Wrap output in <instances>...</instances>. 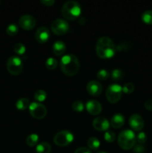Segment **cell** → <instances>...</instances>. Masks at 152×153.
<instances>
[{
	"label": "cell",
	"instance_id": "1",
	"mask_svg": "<svg viewBox=\"0 0 152 153\" xmlns=\"http://www.w3.org/2000/svg\"><path fill=\"white\" fill-rule=\"evenodd\" d=\"M95 50L99 58L108 59L115 55L116 48L111 39L107 37H101L97 41Z\"/></svg>",
	"mask_w": 152,
	"mask_h": 153
},
{
	"label": "cell",
	"instance_id": "2",
	"mask_svg": "<svg viewBox=\"0 0 152 153\" xmlns=\"http://www.w3.org/2000/svg\"><path fill=\"white\" fill-rule=\"evenodd\" d=\"M61 70L68 76L76 75L80 68V63L78 58L72 54H69L62 57L60 62Z\"/></svg>",
	"mask_w": 152,
	"mask_h": 153
},
{
	"label": "cell",
	"instance_id": "3",
	"mask_svg": "<svg viewBox=\"0 0 152 153\" xmlns=\"http://www.w3.org/2000/svg\"><path fill=\"white\" fill-rule=\"evenodd\" d=\"M63 16L68 20H75L81 13V7L76 1H68L63 5L61 9Z\"/></svg>",
	"mask_w": 152,
	"mask_h": 153
},
{
	"label": "cell",
	"instance_id": "4",
	"mask_svg": "<svg viewBox=\"0 0 152 153\" xmlns=\"http://www.w3.org/2000/svg\"><path fill=\"white\" fill-rule=\"evenodd\" d=\"M118 143L122 149L129 150L132 149L136 143L135 133L132 130L129 129L121 131L118 137Z\"/></svg>",
	"mask_w": 152,
	"mask_h": 153
},
{
	"label": "cell",
	"instance_id": "5",
	"mask_svg": "<svg viewBox=\"0 0 152 153\" xmlns=\"http://www.w3.org/2000/svg\"><path fill=\"white\" fill-rule=\"evenodd\" d=\"M122 88L118 84H113L107 88L106 91V98L110 103H116L122 97Z\"/></svg>",
	"mask_w": 152,
	"mask_h": 153
},
{
	"label": "cell",
	"instance_id": "6",
	"mask_svg": "<svg viewBox=\"0 0 152 153\" xmlns=\"http://www.w3.org/2000/svg\"><path fill=\"white\" fill-rule=\"evenodd\" d=\"M74 140V135L68 130H63L55 134L54 143L59 146H66L69 145Z\"/></svg>",
	"mask_w": 152,
	"mask_h": 153
},
{
	"label": "cell",
	"instance_id": "7",
	"mask_svg": "<svg viewBox=\"0 0 152 153\" xmlns=\"http://www.w3.org/2000/svg\"><path fill=\"white\" fill-rule=\"evenodd\" d=\"M7 71L13 76L19 75L23 69L22 60L17 56L10 57L7 61Z\"/></svg>",
	"mask_w": 152,
	"mask_h": 153
},
{
	"label": "cell",
	"instance_id": "8",
	"mask_svg": "<svg viewBox=\"0 0 152 153\" xmlns=\"http://www.w3.org/2000/svg\"><path fill=\"white\" fill-rule=\"evenodd\" d=\"M28 109H29L30 114L37 120L43 119L47 114V109L46 106L37 102L31 103Z\"/></svg>",
	"mask_w": 152,
	"mask_h": 153
},
{
	"label": "cell",
	"instance_id": "9",
	"mask_svg": "<svg viewBox=\"0 0 152 153\" xmlns=\"http://www.w3.org/2000/svg\"><path fill=\"white\" fill-rule=\"evenodd\" d=\"M51 29L52 32L56 35H63L69 31V25L65 19H57L52 22Z\"/></svg>",
	"mask_w": 152,
	"mask_h": 153
},
{
	"label": "cell",
	"instance_id": "10",
	"mask_svg": "<svg viewBox=\"0 0 152 153\" xmlns=\"http://www.w3.org/2000/svg\"><path fill=\"white\" fill-rule=\"evenodd\" d=\"M19 24L21 28L28 31V30L33 29L35 27L36 19L34 16L31 15H23L19 18Z\"/></svg>",
	"mask_w": 152,
	"mask_h": 153
},
{
	"label": "cell",
	"instance_id": "11",
	"mask_svg": "<svg viewBox=\"0 0 152 153\" xmlns=\"http://www.w3.org/2000/svg\"><path fill=\"white\" fill-rule=\"evenodd\" d=\"M129 124L133 130L136 131H139L144 127V120L140 115L134 114L130 117Z\"/></svg>",
	"mask_w": 152,
	"mask_h": 153
},
{
	"label": "cell",
	"instance_id": "12",
	"mask_svg": "<svg viewBox=\"0 0 152 153\" xmlns=\"http://www.w3.org/2000/svg\"><path fill=\"white\" fill-rule=\"evenodd\" d=\"M92 126L97 131H104L108 129L110 127V123L106 118L103 117H98L93 120Z\"/></svg>",
	"mask_w": 152,
	"mask_h": 153
},
{
	"label": "cell",
	"instance_id": "13",
	"mask_svg": "<svg viewBox=\"0 0 152 153\" xmlns=\"http://www.w3.org/2000/svg\"><path fill=\"white\" fill-rule=\"evenodd\" d=\"M88 94L93 97H98L102 92V85L97 81H90L86 85Z\"/></svg>",
	"mask_w": 152,
	"mask_h": 153
},
{
	"label": "cell",
	"instance_id": "14",
	"mask_svg": "<svg viewBox=\"0 0 152 153\" xmlns=\"http://www.w3.org/2000/svg\"><path fill=\"white\" fill-rule=\"evenodd\" d=\"M50 37V32L46 27H40L37 30L35 34V38L40 43H46Z\"/></svg>",
	"mask_w": 152,
	"mask_h": 153
},
{
	"label": "cell",
	"instance_id": "15",
	"mask_svg": "<svg viewBox=\"0 0 152 153\" xmlns=\"http://www.w3.org/2000/svg\"><path fill=\"white\" fill-rule=\"evenodd\" d=\"M86 108L91 115H98L102 111L101 103L96 100H89L86 104Z\"/></svg>",
	"mask_w": 152,
	"mask_h": 153
},
{
	"label": "cell",
	"instance_id": "16",
	"mask_svg": "<svg viewBox=\"0 0 152 153\" xmlns=\"http://www.w3.org/2000/svg\"><path fill=\"white\" fill-rule=\"evenodd\" d=\"M125 123V117L120 113L113 115L110 120V125L114 128H119L123 126Z\"/></svg>",
	"mask_w": 152,
	"mask_h": 153
},
{
	"label": "cell",
	"instance_id": "17",
	"mask_svg": "<svg viewBox=\"0 0 152 153\" xmlns=\"http://www.w3.org/2000/svg\"><path fill=\"white\" fill-rule=\"evenodd\" d=\"M52 50L54 54L57 56H61L63 55L66 51V44L61 40H58L55 42L52 46Z\"/></svg>",
	"mask_w": 152,
	"mask_h": 153
},
{
	"label": "cell",
	"instance_id": "18",
	"mask_svg": "<svg viewBox=\"0 0 152 153\" xmlns=\"http://www.w3.org/2000/svg\"><path fill=\"white\" fill-rule=\"evenodd\" d=\"M50 144L47 142H42L39 143L36 147V152L37 153H50L51 152Z\"/></svg>",
	"mask_w": 152,
	"mask_h": 153
},
{
	"label": "cell",
	"instance_id": "19",
	"mask_svg": "<svg viewBox=\"0 0 152 153\" xmlns=\"http://www.w3.org/2000/svg\"><path fill=\"white\" fill-rule=\"evenodd\" d=\"M30 101L27 98H21L18 100L16 102V108L19 110H25L26 108H29Z\"/></svg>",
	"mask_w": 152,
	"mask_h": 153
},
{
	"label": "cell",
	"instance_id": "20",
	"mask_svg": "<svg viewBox=\"0 0 152 153\" xmlns=\"http://www.w3.org/2000/svg\"><path fill=\"white\" fill-rule=\"evenodd\" d=\"M87 145L89 148L92 150H97L100 147V141L97 137H92L88 140Z\"/></svg>",
	"mask_w": 152,
	"mask_h": 153
},
{
	"label": "cell",
	"instance_id": "21",
	"mask_svg": "<svg viewBox=\"0 0 152 153\" xmlns=\"http://www.w3.org/2000/svg\"><path fill=\"white\" fill-rule=\"evenodd\" d=\"M142 20L148 25H152V10H148L142 14Z\"/></svg>",
	"mask_w": 152,
	"mask_h": 153
},
{
	"label": "cell",
	"instance_id": "22",
	"mask_svg": "<svg viewBox=\"0 0 152 153\" xmlns=\"http://www.w3.org/2000/svg\"><path fill=\"white\" fill-rule=\"evenodd\" d=\"M34 97L36 101L39 102L40 103L41 102H43L46 100V97H47V94L43 90H38V91L35 92Z\"/></svg>",
	"mask_w": 152,
	"mask_h": 153
},
{
	"label": "cell",
	"instance_id": "23",
	"mask_svg": "<svg viewBox=\"0 0 152 153\" xmlns=\"http://www.w3.org/2000/svg\"><path fill=\"white\" fill-rule=\"evenodd\" d=\"M39 140V137L36 134H31L28 135L26 138V143L29 146H34L37 144Z\"/></svg>",
	"mask_w": 152,
	"mask_h": 153
},
{
	"label": "cell",
	"instance_id": "24",
	"mask_svg": "<svg viewBox=\"0 0 152 153\" xmlns=\"http://www.w3.org/2000/svg\"><path fill=\"white\" fill-rule=\"evenodd\" d=\"M58 61L54 58H49L46 61L45 65L46 67L49 70H55L58 67Z\"/></svg>",
	"mask_w": 152,
	"mask_h": 153
},
{
	"label": "cell",
	"instance_id": "25",
	"mask_svg": "<svg viewBox=\"0 0 152 153\" xmlns=\"http://www.w3.org/2000/svg\"><path fill=\"white\" fill-rule=\"evenodd\" d=\"M6 32L9 36H15L18 33V26L15 23H11L6 28Z\"/></svg>",
	"mask_w": 152,
	"mask_h": 153
},
{
	"label": "cell",
	"instance_id": "26",
	"mask_svg": "<svg viewBox=\"0 0 152 153\" xmlns=\"http://www.w3.org/2000/svg\"><path fill=\"white\" fill-rule=\"evenodd\" d=\"M14 52L15 53L19 55H23L25 52V46L22 43H17L14 45Z\"/></svg>",
	"mask_w": 152,
	"mask_h": 153
},
{
	"label": "cell",
	"instance_id": "27",
	"mask_svg": "<svg viewBox=\"0 0 152 153\" xmlns=\"http://www.w3.org/2000/svg\"><path fill=\"white\" fill-rule=\"evenodd\" d=\"M72 108L73 110L76 112H81L83 111V109H84V105H83V103L81 101H75L74 102L72 105Z\"/></svg>",
	"mask_w": 152,
	"mask_h": 153
},
{
	"label": "cell",
	"instance_id": "28",
	"mask_svg": "<svg viewBox=\"0 0 152 153\" xmlns=\"http://www.w3.org/2000/svg\"><path fill=\"white\" fill-rule=\"evenodd\" d=\"M123 72L121 70H119V69H115V70H113V71H112L111 77L112 79L114 81L120 80V79L123 77Z\"/></svg>",
	"mask_w": 152,
	"mask_h": 153
},
{
	"label": "cell",
	"instance_id": "29",
	"mask_svg": "<svg viewBox=\"0 0 152 153\" xmlns=\"http://www.w3.org/2000/svg\"><path fill=\"white\" fill-rule=\"evenodd\" d=\"M110 77V73L106 70H100L97 73V78L101 81L107 80Z\"/></svg>",
	"mask_w": 152,
	"mask_h": 153
},
{
	"label": "cell",
	"instance_id": "30",
	"mask_svg": "<svg viewBox=\"0 0 152 153\" xmlns=\"http://www.w3.org/2000/svg\"><path fill=\"white\" fill-rule=\"evenodd\" d=\"M104 140L108 143H113L116 140V134L111 131H107L104 133Z\"/></svg>",
	"mask_w": 152,
	"mask_h": 153
},
{
	"label": "cell",
	"instance_id": "31",
	"mask_svg": "<svg viewBox=\"0 0 152 153\" xmlns=\"http://www.w3.org/2000/svg\"><path fill=\"white\" fill-rule=\"evenodd\" d=\"M135 90V87L132 83H126L122 88V92L126 94H132Z\"/></svg>",
	"mask_w": 152,
	"mask_h": 153
},
{
	"label": "cell",
	"instance_id": "32",
	"mask_svg": "<svg viewBox=\"0 0 152 153\" xmlns=\"http://www.w3.org/2000/svg\"><path fill=\"white\" fill-rule=\"evenodd\" d=\"M137 140L139 144L142 145L143 143H145L147 140V136H146L145 133L143 132V131H140L137 136Z\"/></svg>",
	"mask_w": 152,
	"mask_h": 153
},
{
	"label": "cell",
	"instance_id": "33",
	"mask_svg": "<svg viewBox=\"0 0 152 153\" xmlns=\"http://www.w3.org/2000/svg\"><path fill=\"white\" fill-rule=\"evenodd\" d=\"M134 152L135 153H143L145 152V147L141 144L134 146Z\"/></svg>",
	"mask_w": 152,
	"mask_h": 153
},
{
	"label": "cell",
	"instance_id": "34",
	"mask_svg": "<svg viewBox=\"0 0 152 153\" xmlns=\"http://www.w3.org/2000/svg\"><path fill=\"white\" fill-rule=\"evenodd\" d=\"M74 153H91V151L86 147H79L75 151Z\"/></svg>",
	"mask_w": 152,
	"mask_h": 153
},
{
	"label": "cell",
	"instance_id": "35",
	"mask_svg": "<svg viewBox=\"0 0 152 153\" xmlns=\"http://www.w3.org/2000/svg\"><path fill=\"white\" fill-rule=\"evenodd\" d=\"M145 108L148 111H152V100H148L145 102Z\"/></svg>",
	"mask_w": 152,
	"mask_h": 153
},
{
	"label": "cell",
	"instance_id": "36",
	"mask_svg": "<svg viewBox=\"0 0 152 153\" xmlns=\"http://www.w3.org/2000/svg\"><path fill=\"white\" fill-rule=\"evenodd\" d=\"M41 3L46 6H52L55 4V0H41Z\"/></svg>",
	"mask_w": 152,
	"mask_h": 153
},
{
	"label": "cell",
	"instance_id": "37",
	"mask_svg": "<svg viewBox=\"0 0 152 153\" xmlns=\"http://www.w3.org/2000/svg\"><path fill=\"white\" fill-rule=\"evenodd\" d=\"M97 153H107V152H97Z\"/></svg>",
	"mask_w": 152,
	"mask_h": 153
}]
</instances>
